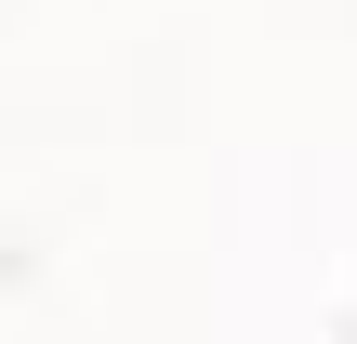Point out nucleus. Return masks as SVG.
Listing matches in <instances>:
<instances>
[]
</instances>
